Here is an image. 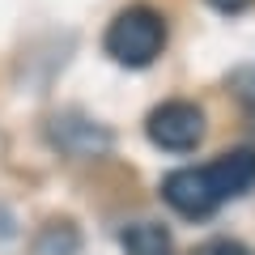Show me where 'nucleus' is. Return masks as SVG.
Segmentation results:
<instances>
[{
    "instance_id": "f257e3e1",
    "label": "nucleus",
    "mask_w": 255,
    "mask_h": 255,
    "mask_svg": "<svg viewBox=\"0 0 255 255\" xmlns=\"http://www.w3.org/2000/svg\"><path fill=\"white\" fill-rule=\"evenodd\" d=\"M107 55L124 68H149L166 47V17L149 4H132L107 26Z\"/></svg>"
},
{
    "instance_id": "f03ea898",
    "label": "nucleus",
    "mask_w": 255,
    "mask_h": 255,
    "mask_svg": "<svg viewBox=\"0 0 255 255\" xmlns=\"http://www.w3.org/2000/svg\"><path fill=\"white\" fill-rule=\"evenodd\" d=\"M145 132L157 149L187 153V149H196L204 140V111L196 102H162L157 111H149Z\"/></svg>"
},
{
    "instance_id": "20e7f679",
    "label": "nucleus",
    "mask_w": 255,
    "mask_h": 255,
    "mask_svg": "<svg viewBox=\"0 0 255 255\" xmlns=\"http://www.w3.org/2000/svg\"><path fill=\"white\" fill-rule=\"evenodd\" d=\"M204 174H209V183H213V191H217L221 204L234 200L247 187H255V149H230L217 162L204 166Z\"/></svg>"
},
{
    "instance_id": "39448f33",
    "label": "nucleus",
    "mask_w": 255,
    "mask_h": 255,
    "mask_svg": "<svg viewBox=\"0 0 255 255\" xmlns=\"http://www.w3.org/2000/svg\"><path fill=\"white\" fill-rule=\"evenodd\" d=\"M124 251L128 255H170V234L162 226H149V221L128 226L124 230Z\"/></svg>"
},
{
    "instance_id": "7ed1b4c3",
    "label": "nucleus",
    "mask_w": 255,
    "mask_h": 255,
    "mask_svg": "<svg viewBox=\"0 0 255 255\" xmlns=\"http://www.w3.org/2000/svg\"><path fill=\"white\" fill-rule=\"evenodd\" d=\"M162 200L170 204L179 217H191V221H196V217H209V213L221 209V200H217V191H213L209 174H204V166H183V170L166 174Z\"/></svg>"
},
{
    "instance_id": "423d86ee",
    "label": "nucleus",
    "mask_w": 255,
    "mask_h": 255,
    "mask_svg": "<svg viewBox=\"0 0 255 255\" xmlns=\"http://www.w3.org/2000/svg\"><path fill=\"white\" fill-rule=\"evenodd\" d=\"M230 90H234L238 102L255 115V64H243V68H234V73H230Z\"/></svg>"
},
{
    "instance_id": "6e6552de",
    "label": "nucleus",
    "mask_w": 255,
    "mask_h": 255,
    "mask_svg": "<svg viewBox=\"0 0 255 255\" xmlns=\"http://www.w3.org/2000/svg\"><path fill=\"white\" fill-rule=\"evenodd\" d=\"M209 4H213L217 13H243V9H251L255 0H209Z\"/></svg>"
},
{
    "instance_id": "0eeeda50",
    "label": "nucleus",
    "mask_w": 255,
    "mask_h": 255,
    "mask_svg": "<svg viewBox=\"0 0 255 255\" xmlns=\"http://www.w3.org/2000/svg\"><path fill=\"white\" fill-rule=\"evenodd\" d=\"M196 255H251V251H247L243 243H230V238H213V243H204Z\"/></svg>"
}]
</instances>
